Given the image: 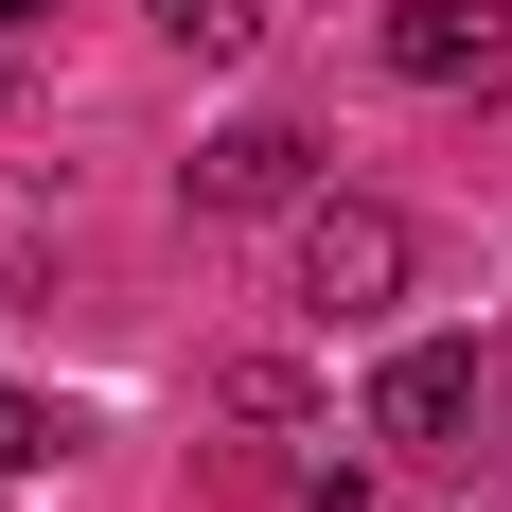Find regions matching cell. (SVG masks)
Masks as SVG:
<instances>
[{
	"mask_svg": "<svg viewBox=\"0 0 512 512\" xmlns=\"http://www.w3.org/2000/svg\"><path fill=\"white\" fill-rule=\"evenodd\" d=\"M177 195H195V212H301L318 195V142H301V124H212V142L177 159Z\"/></svg>",
	"mask_w": 512,
	"mask_h": 512,
	"instance_id": "3",
	"label": "cell"
},
{
	"mask_svg": "<svg viewBox=\"0 0 512 512\" xmlns=\"http://www.w3.org/2000/svg\"><path fill=\"white\" fill-rule=\"evenodd\" d=\"M460 424H495V354H477V336H389V354H371V442L442 460Z\"/></svg>",
	"mask_w": 512,
	"mask_h": 512,
	"instance_id": "2",
	"label": "cell"
},
{
	"mask_svg": "<svg viewBox=\"0 0 512 512\" xmlns=\"http://www.w3.org/2000/svg\"><path fill=\"white\" fill-rule=\"evenodd\" d=\"M407 265H424V230L389 195H301V212H283V301H301V318H389Z\"/></svg>",
	"mask_w": 512,
	"mask_h": 512,
	"instance_id": "1",
	"label": "cell"
},
{
	"mask_svg": "<svg viewBox=\"0 0 512 512\" xmlns=\"http://www.w3.org/2000/svg\"><path fill=\"white\" fill-rule=\"evenodd\" d=\"M36 18H53V0H0V36H36Z\"/></svg>",
	"mask_w": 512,
	"mask_h": 512,
	"instance_id": "8",
	"label": "cell"
},
{
	"mask_svg": "<svg viewBox=\"0 0 512 512\" xmlns=\"http://www.w3.org/2000/svg\"><path fill=\"white\" fill-rule=\"evenodd\" d=\"M53 460V407H36V389H0V477H36Z\"/></svg>",
	"mask_w": 512,
	"mask_h": 512,
	"instance_id": "7",
	"label": "cell"
},
{
	"mask_svg": "<svg viewBox=\"0 0 512 512\" xmlns=\"http://www.w3.org/2000/svg\"><path fill=\"white\" fill-rule=\"evenodd\" d=\"M212 389H230V424H301V407H318V389H301V354H230Z\"/></svg>",
	"mask_w": 512,
	"mask_h": 512,
	"instance_id": "6",
	"label": "cell"
},
{
	"mask_svg": "<svg viewBox=\"0 0 512 512\" xmlns=\"http://www.w3.org/2000/svg\"><path fill=\"white\" fill-rule=\"evenodd\" d=\"M142 18H159V36H177V53H212V71H230V53L265 36V0H142Z\"/></svg>",
	"mask_w": 512,
	"mask_h": 512,
	"instance_id": "5",
	"label": "cell"
},
{
	"mask_svg": "<svg viewBox=\"0 0 512 512\" xmlns=\"http://www.w3.org/2000/svg\"><path fill=\"white\" fill-rule=\"evenodd\" d=\"M495 0H389V71H407V89H460V71H495Z\"/></svg>",
	"mask_w": 512,
	"mask_h": 512,
	"instance_id": "4",
	"label": "cell"
}]
</instances>
